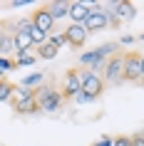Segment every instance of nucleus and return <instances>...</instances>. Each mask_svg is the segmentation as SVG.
I'll use <instances>...</instances> for the list:
<instances>
[{
    "label": "nucleus",
    "mask_w": 144,
    "mask_h": 146,
    "mask_svg": "<svg viewBox=\"0 0 144 146\" xmlns=\"http://www.w3.org/2000/svg\"><path fill=\"white\" fill-rule=\"evenodd\" d=\"M30 20H32V25L38 27V30H42V32H55V20H52V15L47 13V8L45 5H40L38 10H32V15H30Z\"/></svg>",
    "instance_id": "0eeeda50"
},
{
    "label": "nucleus",
    "mask_w": 144,
    "mask_h": 146,
    "mask_svg": "<svg viewBox=\"0 0 144 146\" xmlns=\"http://www.w3.org/2000/svg\"><path fill=\"white\" fill-rule=\"evenodd\" d=\"M112 8H114V15L119 17V23H132L137 17V10H134V5L129 0H114Z\"/></svg>",
    "instance_id": "9d476101"
},
{
    "label": "nucleus",
    "mask_w": 144,
    "mask_h": 146,
    "mask_svg": "<svg viewBox=\"0 0 144 146\" xmlns=\"http://www.w3.org/2000/svg\"><path fill=\"white\" fill-rule=\"evenodd\" d=\"M142 84H144V54H142Z\"/></svg>",
    "instance_id": "bb28decb"
},
{
    "label": "nucleus",
    "mask_w": 144,
    "mask_h": 146,
    "mask_svg": "<svg viewBox=\"0 0 144 146\" xmlns=\"http://www.w3.org/2000/svg\"><path fill=\"white\" fill-rule=\"evenodd\" d=\"M3 77H5V72H3V69H0V79H3Z\"/></svg>",
    "instance_id": "cd10ccee"
},
{
    "label": "nucleus",
    "mask_w": 144,
    "mask_h": 146,
    "mask_svg": "<svg viewBox=\"0 0 144 146\" xmlns=\"http://www.w3.org/2000/svg\"><path fill=\"white\" fill-rule=\"evenodd\" d=\"M30 40H32V45H35V47H40V45H45V42H47V32L38 30V27L32 25V30H30Z\"/></svg>",
    "instance_id": "f3484780"
},
{
    "label": "nucleus",
    "mask_w": 144,
    "mask_h": 146,
    "mask_svg": "<svg viewBox=\"0 0 144 146\" xmlns=\"http://www.w3.org/2000/svg\"><path fill=\"white\" fill-rule=\"evenodd\" d=\"M13 92H15V84L3 77V79H0V102H8L10 97H13Z\"/></svg>",
    "instance_id": "2eb2a0df"
},
{
    "label": "nucleus",
    "mask_w": 144,
    "mask_h": 146,
    "mask_svg": "<svg viewBox=\"0 0 144 146\" xmlns=\"http://www.w3.org/2000/svg\"><path fill=\"white\" fill-rule=\"evenodd\" d=\"M47 42L60 50L62 45H67V37H65V32H50V35H47Z\"/></svg>",
    "instance_id": "a211bd4d"
},
{
    "label": "nucleus",
    "mask_w": 144,
    "mask_h": 146,
    "mask_svg": "<svg viewBox=\"0 0 144 146\" xmlns=\"http://www.w3.org/2000/svg\"><path fill=\"white\" fill-rule=\"evenodd\" d=\"M132 146H144V131H139V134L132 136Z\"/></svg>",
    "instance_id": "4be33fe9"
},
{
    "label": "nucleus",
    "mask_w": 144,
    "mask_h": 146,
    "mask_svg": "<svg viewBox=\"0 0 144 146\" xmlns=\"http://www.w3.org/2000/svg\"><path fill=\"white\" fill-rule=\"evenodd\" d=\"M75 102H77V104H90L92 99H90V97H87V94H82V92H77V94H75Z\"/></svg>",
    "instance_id": "5701e85b"
},
{
    "label": "nucleus",
    "mask_w": 144,
    "mask_h": 146,
    "mask_svg": "<svg viewBox=\"0 0 144 146\" xmlns=\"http://www.w3.org/2000/svg\"><path fill=\"white\" fill-rule=\"evenodd\" d=\"M104 79H102V74H94V72H90V69H82V84H80V92L87 94L92 102L99 99L102 97V92H104Z\"/></svg>",
    "instance_id": "7ed1b4c3"
},
{
    "label": "nucleus",
    "mask_w": 144,
    "mask_h": 146,
    "mask_svg": "<svg viewBox=\"0 0 144 146\" xmlns=\"http://www.w3.org/2000/svg\"><path fill=\"white\" fill-rule=\"evenodd\" d=\"M102 79H104V84H122L124 82V52H114L107 60Z\"/></svg>",
    "instance_id": "f03ea898"
},
{
    "label": "nucleus",
    "mask_w": 144,
    "mask_h": 146,
    "mask_svg": "<svg viewBox=\"0 0 144 146\" xmlns=\"http://www.w3.org/2000/svg\"><path fill=\"white\" fill-rule=\"evenodd\" d=\"M32 97H35V89H30V87H17V84H15V92H13V104H15V102L32 99Z\"/></svg>",
    "instance_id": "ddd939ff"
},
{
    "label": "nucleus",
    "mask_w": 144,
    "mask_h": 146,
    "mask_svg": "<svg viewBox=\"0 0 144 146\" xmlns=\"http://www.w3.org/2000/svg\"><path fill=\"white\" fill-rule=\"evenodd\" d=\"M42 72H35V74H27V77L23 79V87H30V89H38L40 84H42Z\"/></svg>",
    "instance_id": "dca6fc26"
},
{
    "label": "nucleus",
    "mask_w": 144,
    "mask_h": 146,
    "mask_svg": "<svg viewBox=\"0 0 144 146\" xmlns=\"http://www.w3.org/2000/svg\"><path fill=\"white\" fill-rule=\"evenodd\" d=\"M109 27V17H107V10L104 5H92L90 8V15H87V20H84V30L90 32H99V30H107Z\"/></svg>",
    "instance_id": "20e7f679"
},
{
    "label": "nucleus",
    "mask_w": 144,
    "mask_h": 146,
    "mask_svg": "<svg viewBox=\"0 0 144 146\" xmlns=\"http://www.w3.org/2000/svg\"><path fill=\"white\" fill-rule=\"evenodd\" d=\"M13 109H15L17 114L27 116V114H35V111H40V104H38V99L32 97V99H25V102H15V104H13Z\"/></svg>",
    "instance_id": "f8f14e48"
},
{
    "label": "nucleus",
    "mask_w": 144,
    "mask_h": 146,
    "mask_svg": "<svg viewBox=\"0 0 144 146\" xmlns=\"http://www.w3.org/2000/svg\"><path fill=\"white\" fill-rule=\"evenodd\" d=\"M0 69H3V72H10V69H15V60H8V57H0Z\"/></svg>",
    "instance_id": "412c9836"
},
{
    "label": "nucleus",
    "mask_w": 144,
    "mask_h": 146,
    "mask_svg": "<svg viewBox=\"0 0 144 146\" xmlns=\"http://www.w3.org/2000/svg\"><path fill=\"white\" fill-rule=\"evenodd\" d=\"M94 146H112V139H109V136H102V139H99V141H97Z\"/></svg>",
    "instance_id": "393cba45"
},
{
    "label": "nucleus",
    "mask_w": 144,
    "mask_h": 146,
    "mask_svg": "<svg viewBox=\"0 0 144 146\" xmlns=\"http://www.w3.org/2000/svg\"><path fill=\"white\" fill-rule=\"evenodd\" d=\"M80 84H82V69H67L62 77V97L75 99V94L80 92Z\"/></svg>",
    "instance_id": "423d86ee"
},
{
    "label": "nucleus",
    "mask_w": 144,
    "mask_h": 146,
    "mask_svg": "<svg viewBox=\"0 0 144 146\" xmlns=\"http://www.w3.org/2000/svg\"><path fill=\"white\" fill-rule=\"evenodd\" d=\"M65 32V37H67V45L75 47V50H80V47H84V42H87V37H90V32L84 30V25H70Z\"/></svg>",
    "instance_id": "6e6552de"
},
{
    "label": "nucleus",
    "mask_w": 144,
    "mask_h": 146,
    "mask_svg": "<svg viewBox=\"0 0 144 146\" xmlns=\"http://www.w3.org/2000/svg\"><path fill=\"white\" fill-rule=\"evenodd\" d=\"M124 82H142V54L134 50L124 52Z\"/></svg>",
    "instance_id": "39448f33"
},
{
    "label": "nucleus",
    "mask_w": 144,
    "mask_h": 146,
    "mask_svg": "<svg viewBox=\"0 0 144 146\" xmlns=\"http://www.w3.org/2000/svg\"><path fill=\"white\" fill-rule=\"evenodd\" d=\"M5 27H8V23H3V25H0V37L5 35Z\"/></svg>",
    "instance_id": "a878e982"
},
{
    "label": "nucleus",
    "mask_w": 144,
    "mask_h": 146,
    "mask_svg": "<svg viewBox=\"0 0 144 146\" xmlns=\"http://www.w3.org/2000/svg\"><path fill=\"white\" fill-rule=\"evenodd\" d=\"M132 42H134L132 35H122V37H119V45H132Z\"/></svg>",
    "instance_id": "b1692460"
},
{
    "label": "nucleus",
    "mask_w": 144,
    "mask_h": 146,
    "mask_svg": "<svg viewBox=\"0 0 144 146\" xmlns=\"http://www.w3.org/2000/svg\"><path fill=\"white\" fill-rule=\"evenodd\" d=\"M35 99H38V104H40V111H45V114H57V111H62V107H65L62 92H57L52 84H40L38 89H35Z\"/></svg>",
    "instance_id": "f257e3e1"
},
{
    "label": "nucleus",
    "mask_w": 144,
    "mask_h": 146,
    "mask_svg": "<svg viewBox=\"0 0 144 146\" xmlns=\"http://www.w3.org/2000/svg\"><path fill=\"white\" fill-rule=\"evenodd\" d=\"M112 146H132V136H114Z\"/></svg>",
    "instance_id": "aec40b11"
},
{
    "label": "nucleus",
    "mask_w": 144,
    "mask_h": 146,
    "mask_svg": "<svg viewBox=\"0 0 144 146\" xmlns=\"http://www.w3.org/2000/svg\"><path fill=\"white\" fill-rule=\"evenodd\" d=\"M35 60H38V54H23V57H15V67H30V64H35Z\"/></svg>",
    "instance_id": "6ab92c4d"
},
{
    "label": "nucleus",
    "mask_w": 144,
    "mask_h": 146,
    "mask_svg": "<svg viewBox=\"0 0 144 146\" xmlns=\"http://www.w3.org/2000/svg\"><path fill=\"white\" fill-rule=\"evenodd\" d=\"M45 8H47V13L52 15V20L57 23V20H62V17H67L70 3H65V0H52V3H47Z\"/></svg>",
    "instance_id": "9b49d317"
},
{
    "label": "nucleus",
    "mask_w": 144,
    "mask_h": 146,
    "mask_svg": "<svg viewBox=\"0 0 144 146\" xmlns=\"http://www.w3.org/2000/svg\"><path fill=\"white\" fill-rule=\"evenodd\" d=\"M38 57H40V60H55V57H57V47H52L50 42L40 45L38 47Z\"/></svg>",
    "instance_id": "4468645a"
},
{
    "label": "nucleus",
    "mask_w": 144,
    "mask_h": 146,
    "mask_svg": "<svg viewBox=\"0 0 144 146\" xmlns=\"http://www.w3.org/2000/svg\"><path fill=\"white\" fill-rule=\"evenodd\" d=\"M92 5H97V3H70L67 17H72V25H84V20H87V15H90Z\"/></svg>",
    "instance_id": "1a4fd4ad"
}]
</instances>
